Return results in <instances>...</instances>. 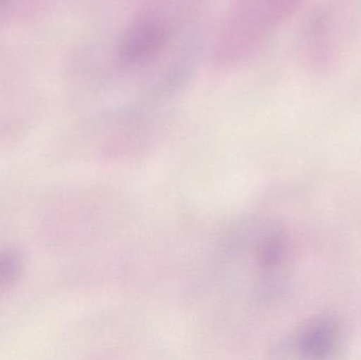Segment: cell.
<instances>
[{
	"label": "cell",
	"instance_id": "6da1fadb",
	"mask_svg": "<svg viewBox=\"0 0 361 360\" xmlns=\"http://www.w3.org/2000/svg\"><path fill=\"white\" fill-rule=\"evenodd\" d=\"M23 261L20 254L12 249L0 252V293L8 291L20 278Z\"/></svg>",
	"mask_w": 361,
	"mask_h": 360
}]
</instances>
